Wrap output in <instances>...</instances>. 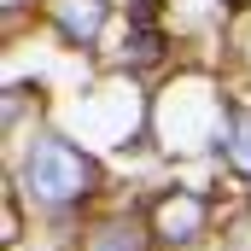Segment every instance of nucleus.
<instances>
[{"label":"nucleus","instance_id":"nucleus-1","mask_svg":"<svg viewBox=\"0 0 251 251\" xmlns=\"http://www.w3.org/2000/svg\"><path fill=\"white\" fill-rule=\"evenodd\" d=\"M24 181L35 199H47V204H70V199H82V193L94 187V164L59 140V134H47V140H35L29 146V158H24Z\"/></svg>","mask_w":251,"mask_h":251},{"label":"nucleus","instance_id":"nucleus-2","mask_svg":"<svg viewBox=\"0 0 251 251\" xmlns=\"http://www.w3.org/2000/svg\"><path fill=\"white\" fill-rule=\"evenodd\" d=\"M53 18L70 41H94L105 24V0H53Z\"/></svg>","mask_w":251,"mask_h":251},{"label":"nucleus","instance_id":"nucleus-3","mask_svg":"<svg viewBox=\"0 0 251 251\" xmlns=\"http://www.w3.org/2000/svg\"><path fill=\"white\" fill-rule=\"evenodd\" d=\"M199 222H204V204H199L193 193H176V199L158 204V234H164V240H193Z\"/></svg>","mask_w":251,"mask_h":251},{"label":"nucleus","instance_id":"nucleus-4","mask_svg":"<svg viewBox=\"0 0 251 251\" xmlns=\"http://www.w3.org/2000/svg\"><path fill=\"white\" fill-rule=\"evenodd\" d=\"M228 158H234V170L251 176V117H234L228 123Z\"/></svg>","mask_w":251,"mask_h":251},{"label":"nucleus","instance_id":"nucleus-5","mask_svg":"<svg viewBox=\"0 0 251 251\" xmlns=\"http://www.w3.org/2000/svg\"><path fill=\"white\" fill-rule=\"evenodd\" d=\"M88 251H140V240H134V228H100Z\"/></svg>","mask_w":251,"mask_h":251},{"label":"nucleus","instance_id":"nucleus-6","mask_svg":"<svg viewBox=\"0 0 251 251\" xmlns=\"http://www.w3.org/2000/svg\"><path fill=\"white\" fill-rule=\"evenodd\" d=\"M158 53H164V41H158V29H140V35H134V59L146 64V59H158Z\"/></svg>","mask_w":251,"mask_h":251},{"label":"nucleus","instance_id":"nucleus-7","mask_svg":"<svg viewBox=\"0 0 251 251\" xmlns=\"http://www.w3.org/2000/svg\"><path fill=\"white\" fill-rule=\"evenodd\" d=\"M228 6H246V0H228Z\"/></svg>","mask_w":251,"mask_h":251},{"label":"nucleus","instance_id":"nucleus-8","mask_svg":"<svg viewBox=\"0 0 251 251\" xmlns=\"http://www.w3.org/2000/svg\"><path fill=\"white\" fill-rule=\"evenodd\" d=\"M6 6H18V0H6Z\"/></svg>","mask_w":251,"mask_h":251}]
</instances>
